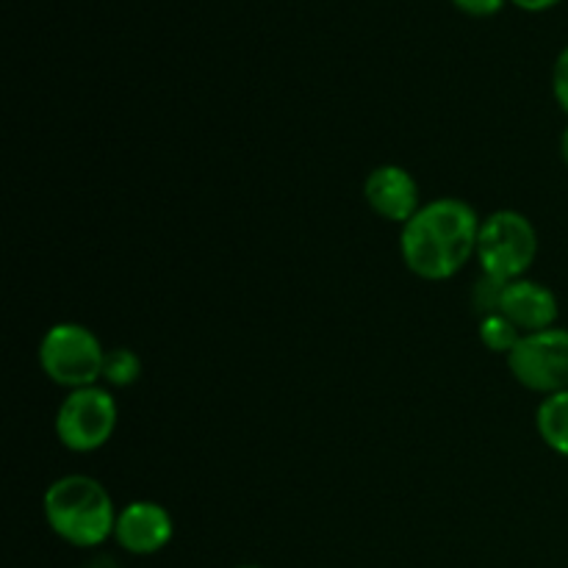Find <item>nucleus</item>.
Listing matches in <instances>:
<instances>
[{
    "instance_id": "obj_1",
    "label": "nucleus",
    "mask_w": 568,
    "mask_h": 568,
    "mask_svg": "<svg viewBox=\"0 0 568 568\" xmlns=\"http://www.w3.org/2000/svg\"><path fill=\"white\" fill-rule=\"evenodd\" d=\"M483 220L458 197H438L422 205L403 225L399 253L422 281H449L477 253Z\"/></svg>"
},
{
    "instance_id": "obj_2",
    "label": "nucleus",
    "mask_w": 568,
    "mask_h": 568,
    "mask_svg": "<svg viewBox=\"0 0 568 568\" xmlns=\"http://www.w3.org/2000/svg\"><path fill=\"white\" fill-rule=\"evenodd\" d=\"M44 521L61 541L92 549L114 536V499L94 477L64 475L53 480L42 499Z\"/></svg>"
},
{
    "instance_id": "obj_3",
    "label": "nucleus",
    "mask_w": 568,
    "mask_h": 568,
    "mask_svg": "<svg viewBox=\"0 0 568 568\" xmlns=\"http://www.w3.org/2000/svg\"><path fill=\"white\" fill-rule=\"evenodd\" d=\"M475 255L483 275L503 283L519 281L538 255L536 227L521 211H494L488 220H483Z\"/></svg>"
},
{
    "instance_id": "obj_4",
    "label": "nucleus",
    "mask_w": 568,
    "mask_h": 568,
    "mask_svg": "<svg viewBox=\"0 0 568 568\" xmlns=\"http://www.w3.org/2000/svg\"><path fill=\"white\" fill-rule=\"evenodd\" d=\"M105 349L89 327L59 322L39 342V366L44 375L70 392L94 386L103 377Z\"/></svg>"
},
{
    "instance_id": "obj_5",
    "label": "nucleus",
    "mask_w": 568,
    "mask_h": 568,
    "mask_svg": "<svg viewBox=\"0 0 568 568\" xmlns=\"http://www.w3.org/2000/svg\"><path fill=\"white\" fill-rule=\"evenodd\" d=\"M116 419H120V410H116L114 397L105 388H75V392L67 394L64 403L55 410V438L70 453H94L111 442Z\"/></svg>"
},
{
    "instance_id": "obj_6",
    "label": "nucleus",
    "mask_w": 568,
    "mask_h": 568,
    "mask_svg": "<svg viewBox=\"0 0 568 568\" xmlns=\"http://www.w3.org/2000/svg\"><path fill=\"white\" fill-rule=\"evenodd\" d=\"M510 375L525 388L538 394H558L568 388V331L549 327V331L525 333L514 353L508 355Z\"/></svg>"
},
{
    "instance_id": "obj_7",
    "label": "nucleus",
    "mask_w": 568,
    "mask_h": 568,
    "mask_svg": "<svg viewBox=\"0 0 568 568\" xmlns=\"http://www.w3.org/2000/svg\"><path fill=\"white\" fill-rule=\"evenodd\" d=\"M364 197L377 216L397 225L414 220L416 211L425 205L416 178L397 164H383L372 170L364 183Z\"/></svg>"
},
{
    "instance_id": "obj_8",
    "label": "nucleus",
    "mask_w": 568,
    "mask_h": 568,
    "mask_svg": "<svg viewBox=\"0 0 568 568\" xmlns=\"http://www.w3.org/2000/svg\"><path fill=\"white\" fill-rule=\"evenodd\" d=\"M172 516L164 505L136 499L116 514L114 538L125 552L131 555H155L172 541Z\"/></svg>"
},
{
    "instance_id": "obj_9",
    "label": "nucleus",
    "mask_w": 568,
    "mask_h": 568,
    "mask_svg": "<svg viewBox=\"0 0 568 568\" xmlns=\"http://www.w3.org/2000/svg\"><path fill=\"white\" fill-rule=\"evenodd\" d=\"M499 314L508 316L521 333L549 331L558 320V297L544 283L519 277L505 286Z\"/></svg>"
},
{
    "instance_id": "obj_10",
    "label": "nucleus",
    "mask_w": 568,
    "mask_h": 568,
    "mask_svg": "<svg viewBox=\"0 0 568 568\" xmlns=\"http://www.w3.org/2000/svg\"><path fill=\"white\" fill-rule=\"evenodd\" d=\"M536 427L541 442L547 444L552 453L568 458V388L566 392L544 397V403L538 405Z\"/></svg>"
},
{
    "instance_id": "obj_11",
    "label": "nucleus",
    "mask_w": 568,
    "mask_h": 568,
    "mask_svg": "<svg viewBox=\"0 0 568 568\" xmlns=\"http://www.w3.org/2000/svg\"><path fill=\"white\" fill-rule=\"evenodd\" d=\"M521 336H525V333H521L519 327L508 320V316H503V314L480 316V342H483V347L491 349V353L510 355L514 353L516 344H519Z\"/></svg>"
},
{
    "instance_id": "obj_12",
    "label": "nucleus",
    "mask_w": 568,
    "mask_h": 568,
    "mask_svg": "<svg viewBox=\"0 0 568 568\" xmlns=\"http://www.w3.org/2000/svg\"><path fill=\"white\" fill-rule=\"evenodd\" d=\"M142 377V361L133 349L114 347L105 353L103 364V381L114 388H128Z\"/></svg>"
},
{
    "instance_id": "obj_13",
    "label": "nucleus",
    "mask_w": 568,
    "mask_h": 568,
    "mask_svg": "<svg viewBox=\"0 0 568 568\" xmlns=\"http://www.w3.org/2000/svg\"><path fill=\"white\" fill-rule=\"evenodd\" d=\"M505 286H508V283L494 281V277L488 275H480V281H477L475 288H471V303H475V308L480 311V316L499 314V303H503Z\"/></svg>"
},
{
    "instance_id": "obj_14",
    "label": "nucleus",
    "mask_w": 568,
    "mask_h": 568,
    "mask_svg": "<svg viewBox=\"0 0 568 568\" xmlns=\"http://www.w3.org/2000/svg\"><path fill=\"white\" fill-rule=\"evenodd\" d=\"M552 92H555V100H558L560 109H564L568 114V48L560 50L558 61H555Z\"/></svg>"
},
{
    "instance_id": "obj_15",
    "label": "nucleus",
    "mask_w": 568,
    "mask_h": 568,
    "mask_svg": "<svg viewBox=\"0 0 568 568\" xmlns=\"http://www.w3.org/2000/svg\"><path fill=\"white\" fill-rule=\"evenodd\" d=\"M455 6H458L464 14H471V17H491L497 14L499 9L505 6V0H453Z\"/></svg>"
},
{
    "instance_id": "obj_16",
    "label": "nucleus",
    "mask_w": 568,
    "mask_h": 568,
    "mask_svg": "<svg viewBox=\"0 0 568 568\" xmlns=\"http://www.w3.org/2000/svg\"><path fill=\"white\" fill-rule=\"evenodd\" d=\"M521 11H547L552 6H558L560 0H514Z\"/></svg>"
},
{
    "instance_id": "obj_17",
    "label": "nucleus",
    "mask_w": 568,
    "mask_h": 568,
    "mask_svg": "<svg viewBox=\"0 0 568 568\" xmlns=\"http://www.w3.org/2000/svg\"><path fill=\"white\" fill-rule=\"evenodd\" d=\"M560 155H564V164L568 166V128L564 131V136H560Z\"/></svg>"
},
{
    "instance_id": "obj_18",
    "label": "nucleus",
    "mask_w": 568,
    "mask_h": 568,
    "mask_svg": "<svg viewBox=\"0 0 568 568\" xmlns=\"http://www.w3.org/2000/svg\"><path fill=\"white\" fill-rule=\"evenodd\" d=\"M239 568H258V566H239Z\"/></svg>"
}]
</instances>
